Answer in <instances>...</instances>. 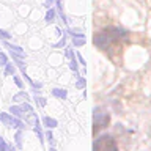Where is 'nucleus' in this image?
Wrapping results in <instances>:
<instances>
[{
    "instance_id": "f257e3e1",
    "label": "nucleus",
    "mask_w": 151,
    "mask_h": 151,
    "mask_svg": "<svg viewBox=\"0 0 151 151\" xmlns=\"http://www.w3.org/2000/svg\"><path fill=\"white\" fill-rule=\"evenodd\" d=\"M126 36H127V32L124 28L110 27V28H104L102 32L96 33L93 38V42L99 49H102L106 52H112L113 49H120V42Z\"/></svg>"
},
{
    "instance_id": "f03ea898",
    "label": "nucleus",
    "mask_w": 151,
    "mask_h": 151,
    "mask_svg": "<svg viewBox=\"0 0 151 151\" xmlns=\"http://www.w3.org/2000/svg\"><path fill=\"white\" fill-rule=\"evenodd\" d=\"M93 151H118V146L112 135H101L94 140Z\"/></svg>"
},
{
    "instance_id": "7ed1b4c3",
    "label": "nucleus",
    "mask_w": 151,
    "mask_h": 151,
    "mask_svg": "<svg viewBox=\"0 0 151 151\" xmlns=\"http://www.w3.org/2000/svg\"><path fill=\"white\" fill-rule=\"evenodd\" d=\"M109 123H110V115L106 112H99L96 109L93 113V134H98L99 129L107 127Z\"/></svg>"
},
{
    "instance_id": "20e7f679",
    "label": "nucleus",
    "mask_w": 151,
    "mask_h": 151,
    "mask_svg": "<svg viewBox=\"0 0 151 151\" xmlns=\"http://www.w3.org/2000/svg\"><path fill=\"white\" fill-rule=\"evenodd\" d=\"M0 120H2V123L5 126H8V127H19V129H25V124L19 120L17 116H11L9 113H5V112H0Z\"/></svg>"
},
{
    "instance_id": "39448f33",
    "label": "nucleus",
    "mask_w": 151,
    "mask_h": 151,
    "mask_svg": "<svg viewBox=\"0 0 151 151\" xmlns=\"http://www.w3.org/2000/svg\"><path fill=\"white\" fill-rule=\"evenodd\" d=\"M69 33H73V35H74L73 42H74L76 47H80V46L85 44V41H87V40H85V35H82V33H79V35H77V33H74V32H69Z\"/></svg>"
},
{
    "instance_id": "423d86ee",
    "label": "nucleus",
    "mask_w": 151,
    "mask_h": 151,
    "mask_svg": "<svg viewBox=\"0 0 151 151\" xmlns=\"http://www.w3.org/2000/svg\"><path fill=\"white\" fill-rule=\"evenodd\" d=\"M5 47H8L11 52H14V54H17V55H21L22 58H25V52H24L22 47H19V46H13V44H9V42L6 41L5 42Z\"/></svg>"
},
{
    "instance_id": "0eeeda50",
    "label": "nucleus",
    "mask_w": 151,
    "mask_h": 151,
    "mask_svg": "<svg viewBox=\"0 0 151 151\" xmlns=\"http://www.w3.org/2000/svg\"><path fill=\"white\" fill-rule=\"evenodd\" d=\"M13 101L14 102H27V101H30V98H28V94L25 91H19L17 94L13 96Z\"/></svg>"
},
{
    "instance_id": "6e6552de",
    "label": "nucleus",
    "mask_w": 151,
    "mask_h": 151,
    "mask_svg": "<svg viewBox=\"0 0 151 151\" xmlns=\"http://www.w3.org/2000/svg\"><path fill=\"white\" fill-rule=\"evenodd\" d=\"M42 123H44V126L49 127V129H54V127L58 126V121H57L55 118H50V116H44L42 118Z\"/></svg>"
},
{
    "instance_id": "1a4fd4ad",
    "label": "nucleus",
    "mask_w": 151,
    "mask_h": 151,
    "mask_svg": "<svg viewBox=\"0 0 151 151\" xmlns=\"http://www.w3.org/2000/svg\"><path fill=\"white\" fill-rule=\"evenodd\" d=\"M52 94H54L55 98L66 99V96H68V91H66L65 88H54V90H52Z\"/></svg>"
},
{
    "instance_id": "9d476101",
    "label": "nucleus",
    "mask_w": 151,
    "mask_h": 151,
    "mask_svg": "<svg viewBox=\"0 0 151 151\" xmlns=\"http://www.w3.org/2000/svg\"><path fill=\"white\" fill-rule=\"evenodd\" d=\"M9 113H13V115L17 116V118L24 116V110L21 109V106H11V107H9Z\"/></svg>"
},
{
    "instance_id": "9b49d317",
    "label": "nucleus",
    "mask_w": 151,
    "mask_h": 151,
    "mask_svg": "<svg viewBox=\"0 0 151 151\" xmlns=\"http://www.w3.org/2000/svg\"><path fill=\"white\" fill-rule=\"evenodd\" d=\"M16 73V66L13 63H6L5 65V76H14Z\"/></svg>"
},
{
    "instance_id": "f8f14e48",
    "label": "nucleus",
    "mask_w": 151,
    "mask_h": 151,
    "mask_svg": "<svg viewBox=\"0 0 151 151\" xmlns=\"http://www.w3.org/2000/svg\"><path fill=\"white\" fill-rule=\"evenodd\" d=\"M33 131L36 132V135H38V139H40V142H42V140H44V139H42V137H44V135H42V131H41L40 121H38V123H35V127H33Z\"/></svg>"
},
{
    "instance_id": "ddd939ff",
    "label": "nucleus",
    "mask_w": 151,
    "mask_h": 151,
    "mask_svg": "<svg viewBox=\"0 0 151 151\" xmlns=\"http://www.w3.org/2000/svg\"><path fill=\"white\" fill-rule=\"evenodd\" d=\"M14 139H16V145H17V148L21 150V148H22V129H19V131L16 132V137H14Z\"/></svg>"
},
{
    "instance_id": "4468645a",
    "label": "nucleus",
    "mask_w": 151,
    "mask_h": 151,
    "mask_svg": "<svg viewBox=\"0 0 151 151\" xmlns=\"http://www.w3.org/2000/svg\"><path fill=\"white\" fill-rule=\"evenodd\" d=\"M85 83H87V80L83 77H77V80H76V88L82 90V88H85Z\"/></svg>"
},
{
    "instance_id": "2eb2a0df",
    "label": "nucleus",
    "mask_w": 151,
    "mask_h": 151,
    "mask_svg": "<svg viewBox=\"0 0 151 151\" xmlns=\"http://www.w3.org/2000/svg\"><path fill=\"white\" fill-rule=\"evenodd\" d=\"M54 17H55V11H54V9H49L47 14H46V22L50 24L52 21H54Z\"/></svg>"
},
{
    "instance_id": "dca6fc26",
    "label": "nucleus",
    "mask_w": 151,
    "mask_h": 151,
    "mask_svg": "<svg viewBox=\"0 0 151 151\" xmlns=\"http://www.w3.org/2000/svg\"><path fill=\"white\" fill-rule=\"evenodd\" d=\"M21 109L24 112H28V113H32L33 112V109H32V106L28 102H22V106H21Z\"/></svg>"
},
{
    "instance_id": "f3484780",
    "label": "nucleus",
    "mask_w": 151,
    "mask_h": 151,
    "mask_svg": "<svg viewBox=\"0 0 151 151\" xmlns=\"http://www.w3.org/2000/svg\"><path fill=\"white\" fill-rule=\"evenodd\" d=\"M46 139L49 140L50 146H54V142H55V140H54V135H52V131H47V132H46Z\"/></svg>"
},
{
    "instance_id": "a211bd4d",
    "label": "nucleus",
    "mask_w": 151,
    "mask_h": 151,
    "mask_svg": "<svg viewBox=\"0 0 151 151\" xmlns=\"http://www.w3.org/2000/svg\"><path fill=\"white\" fill-rule=\"evenodd\" d=\"M65 57H66V58H69V60H73V58H76L74 52L71 50V49H66V50H65Z\"/></svg>"
},
{
    "instance_id": "6ab92c4d",
    "label": "nucleus",
    "mask_w": 151,
    "mask_h": 151,
    "mask_svg": "<svg viewBox=\"0 0 151 151\" xmlns=\"http://www.w3.org/2000/svg\"><path fill=\"white\" fill-rule=\"evenodd\" d=\"M8 63V60H6V55L3 54V52H0V66H5Z\"/></svg>"
},
{
    "instance_id": "aec40b11",
    "label": "nucleus",
    "mask_w": 151,
    "mask_h": 151,
    "mask_svg": "<svg viewBox=\"0 0 151 151\" xmlns=\"http://www.w3.org/2000/svg\"><path fill=\"white\" fill-rule=\"evenodd\" d=\"M69 68L74 71V73H77V63H76V58L69 60Z\"/></svg>"
},
{
    "instance_id": "412c9836",
    "label": "nucleus",
    "mask_w": 151,
    "mask_h": 151,
    "mask_svg": "<svg viewBox=\"0 0 151 151\" xmlns=\"http://www.w3.org/2000/svg\"><path fill=\"white\" fill-rule=\"evenodd\" d=\"M35 101H36V104H40L41 107L46 106V99H44V98H38V96H35Z\"/></svg>"
},
{
    "instance_id": "4be33fe9",
    "label": "nucleus",
    "mask_w": 151,
    "mask_h": 151,
    "mask_svg": "<svg viewBox=\"0 0 151 151\" xmlns=\"http://www.w3.org/2000/svg\"><path fill=\"white\" fill-rule=\"evenodd\" d=\"M13 79H14V83H16V85H17L19 88H22V87H24V85H22V80L19 79L17 76H13Z\"/></svg>"
},
{
    "instance_id": "5701e85b",
    "label": "nucleus",
    "mask_w": 151,
    "mask_h": 151,
    "mask_svg": "<svg viewBox=\"0 0 151 151\" xmlns=\"http://www.w3.org/2000/svg\"><path fill=\"white\" fill-rule=\"evenodd\" d=\"M6 148H8V145L5 143V140L0 137V151H6Z\"/></svg>"
},
{
    "instance_id": "b1692460",
    "label": "nucleus",
    "mask_w": 151,
    "mask_h": 151,
    "mask_svg": "<svg viewBox=\"0 0 151 151\" xmlns=\"http://www.w3.org/2000/svg\"><path fill=\"white\" fill-rule=\"evenodd\" d=\"M0 38H3V40H9V33L8 32H5V30H0Z\"/></svg>"
},
{
    "instance_id": "393cba45",
    "label": "nucleus",
    "mask_w": 151,
    "mask_h": 151,
    "mask_svg": "<svg viewBox=\"0 0 151 151\" xmlns=\"http://www.w3.org/2000/svg\"><path fill=\"white\" fill-rule=\"evenodd\" d=\"M65 44H66V36H63V38H61V40H60V41L55 44V47H63Z\"/></svg>"
},
{
    "instance_id": "a878e982",
    "label": "nucleus",
    "mask_w": 151,
    "mask_h": 151,
    "mask_svg": "<svg viewBox=\"0 0 151 151\" xmlns=\"http://www.w3.org/2000/svg\"><path fill=\"white\" fill-rule=\"evenodd\" d=\"M77 58H79V63L80 65H87V63H85V60H83V57L80 55V54H77Z\"/></svg>"
},
{
    "instance_id": "bb28decb",
    "label": "nucleus",
    "mask_w": 151,
    "mask_h": 151,
    "mask_svg": "<svg viewBox=\"0 0 151 151\" xmlns=\"http://www.w3.org/2000/svg\"><path fill=\"white\" fill-rule=\"evenodd\" d=\"M58 5H60V0H58ZM58 8H60V11H61V6H58ZM60 16L63 17V21H65V16H63V13H60Z\"/></svg>"
},
{
    "instance_id": "cd10ccee",
    "label": "nucleus",
    "mask_w": 151,
    "mask_h": 151,
    "mask_svg": "<svg viewBox=\"0 0 151 151\" xmlns=\"http://www.w3.org/2000/svg\"><path fill=\"white\" fill-rule=\"evenodd\" d=\"M6 151H16V150H14L13 146H9V145H8V148H6Z\"/></svg>"
},
{
    "instance_id": "c85d7f7f",
    "label": "nucleus",
    "mask_w": 151,
    "mask_h": 151,
    "mask_svg": "<svg viewBox=\"0 0 151 151\" xmlns=\"http://www.w3.org/2000/svg\"><path fill=\"white\" fill-rule=\"evenodd\" d=\"M49 151H57V150L54 148V146H50V148H49Z\"/></svg>"
}]
</instances>
